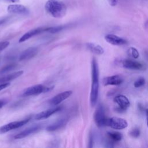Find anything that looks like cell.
Returning a JSON list of instances; mask_svg holds the SVG:
<instances>
[{
	"mask_svg": "<svg viewBox=\"0 0 148 148\" xmlns=\"http://www.w3.org/2000/svg\"><path fill=\"white\" fill-rule=\"evenodd\" d=\"M106 125L109 126L114 130H123L127 127L128 123L124 119L113 117L111 118H108Z\"/></svg>",
	"mask_w": 148,
	"mask_h": 148,
	"instance_id": "obj_5",
	"label": "cell"
},
{
	"mask_svg": "<svg viewBox=\"0 0 148 148\" xmlns=\"http://www.w3.org/2000/svg\"><path fill=\"white\" fill-rule=\"evenodd\" d=\"M107 136L109 139V143L119 142L123 138L122 134L117 131H109L107 132Z\"/></svg>",
	"mask_w": 148,
	"mask_h": 148,
	"instance_id": "obj_20",
	"label": "cell"
},
{
	"mask_svg": "<svg viewBox=\"0 0 148 148\" xmlns=\"http://www.w3.org/2000/svg\"><path fill=\"white\" fill-rule=\"evenodd\" d=\"M38 52V48L35 47H29L25 50H24L19 56V60L25 61L28 60L32 57H35Z\"/></svg>",
	"mask_w": 148,
	"mask_h": 148,
	"instance_id": "obj_12",
	"label": "cell"
},
{
	"mask_svg": "<svg viewBox=\"0 0 148 148\" xmlns=\"http://www.w3.org/2000/svg\"><path fill=\"white\" fill-rule=\"evenodd\" d=\"M7 103V101L2 99H0V109H1L6 103Z\"/></svg>",
	"mask_w": 148,
	"mask_h": 148,
	"instance_id": "obj_29",
	"label": "cell"
},
{
	"mask_svg": "<svg viewBox=\"0 0 148 148\" xmlns=\"http://www.w3.org/2000/svg\"><path fill=\"white\" fill-rule=\"evenodd\" d=\"M122 65L125 68L132 70H143L145 68L143 64L129 59L124 60L122 61Z\"/></svg>",
	"mask_w": 148,
	"mask_h": 148,
	"instance_id": "obj_9",
	"label": "cell"
},
{
	"mask_svg": "<svg viewBox=\"0 0 148 148\" xmlns=\"http://www.w3.org/2000/svg\"><path fill=\"white\" fill-rule=\"evenodd\" d=\"M66 123V119L65 118L60 119L58 120H57V121H56L55 123H54L52 124H50V125L47 126L46 128V130L47 131H56L61 128H62L64 125H65V124Z\"/></svg>",
	"mask_w": 148,
	"mask_h": 148,
	"instance_id": "obj_18",
	"label": "cell"
},
{
	"mask_svg": "<svg viewBox=\"0 0 148 148\" xmlns=\"http://www.w3.org/2000/svg\"><path fill=\"white\" fill-rule=\"evenodd\" d=\"M7 10L9 13L19 14H28L29 12L27 7L20 4L9 5Z\"/></svg>",
	"mask_w": 148,
	"mask_h": 148,
	"instance_id": "obj_10",
	"label": "cell"
},
{
	"mask_svg": "<svg viewBox=\"0 0 148 148\" xmlns=\"http://www.w3.org/2000/svg\"><path fill=\"white\" fill-rule=\"evenodd\" d=\"M108 1L111 6H115L117 4L119 0H108Z\"/></svg>",
	"mask_w": 148,
	"mask_h": 148,
	"instance_id": "obj_28",
	"label": "cell"
},
{
	"mask_svg": "<svg viewBox=\"0 0 148 148\" xmlns=\"http://www.w3.org/2000/svg\"><path fill=\"white\" fill-rule=\"evenodd\" d=\"M146 120H147V125L148 128V109L146 110Z\"/></svg>",
	"mask_w": 148,
	"mask_h": 148,
	"instance_id": "obj_30",
	"label": "cell"
},
{
	"mask_svg": "<svg viewBox=\"0 0 148 148\" xmlns=\"http://www.w3.org/2000/svg\"><path fill=\"white\" fill-rule=\"evenodd\" d=\"M130 134L133 138H138L140 135V130L138 128H134L130 131Z\"/></svg>",
	"mask_w": 148,
	"mask_h": 148,
	"instance_id": "obj_25",
	"label": "cell"
},
{
	"mask_svg": "<svg viewBox=\"0 0 148 148\" xmlns=\"http://www.w3.org/2000/svg\"><path fill=\"white\" fill-rule=\"evenodd\" d=\"M108 118L105 116V109L102 105H99L94 114V120L98 127H102L106 125Z\"/></svg>",
	"mask_w": 148,
	"mask_h": 148,
	"instance_id": "obj_4",
	"label": "cell"
},
{
	"mask_svg": "<svg viewBox=\"0 0 148 148\" xmlns=\"http://www.w3.org/2000/svg\"><path fill=\"white\" fill-rule=\"evenodd\" d=\"M127 53L128 54V56H130V57L136 59L139 57V53L138 51V50L134 47H130L128 51H127Z\"/></svg>",
	"mask_w": 148,
	"mask_h": 148,
	"instance_id": "obj_22",
	"label": "cell"
},
{
	"mask_svg": "<svg viewBox=\"0 0 148 148\" xmlns=\"http://www.w3.org/2000/svg\"><path fill=\"white\" fill-rule=\"evenodd\" d=\"M29 121V119H27L23 120L17 121H13L6 124L2 127H0V133L3 134L7 132H9L12 130L20 128L25 124H27Z\"/></svg>",
	"mask_w": 148,
	"mask_h": 148,
	"instance_id": "obj_7",
	"label": "cell"
},
{
	"mask_svg": "<svg viewBox=\"0 0 148 148\" xmlns=\"http://www.w3.org/2000/svg\"><path fill=\"white\" fill-rule=\"evenodd\" d=\"M5 1H9L10 2H17L19 1V0H5Z\"/></svg>",
	"mask_w": 148,
	"mask_h": 148,
	"instance_id": "obj_31",
	"label": "cell"
},
{
	"mask_svg": "<svg viewBox=\"0 0 148 148\" xmlns=\"http://www.w3.org/2000/svg\"><path fill=\"white\" fill-rule=\"evenodd\" d=\"M92 83L90 93V103L92 106H94L97 102L99 93V69L98 63L95 58H93L91 62Z\"/></svg>",
	"mask_w": 148,
	"mask_h": 148,
	"instance_id": "obj_1",
	"label": "cell"
},
{
	"mask_svg": "<svg viewBox=\"0 0 148 148\" xmlns=\"http://www.w3.org/2000/svg\"><path fill=\"white\" fill-rule=\"evenodd\" d=\"M60 110H61V107H60V106L56 107V108H51V109H49L46 110L45 111H42V112L36 114L35 116L34 119L35 120L45 119H47V118L49 117L51 115L54 114L55 113L60 111Z\"/></svg>",
	"mask_w": 148,
	"mask_h": 148,
	"instance_id": "obj_15",
	"label": "cell"
},
{
	"mask_svg": "<svg viewBox=\"0 0 148 148\" xmlns=\"http://www.w3.org/2000/svg\"><path fill=\"white\" fill-rule=\"evenodd\" d=\"M45 9L52 17L59 18L65 15L66 6L60 0H49L45 4Z\"/></svg>",
	"mask_w": 148,
	"mask_h": 148,
	"instance_id": "obj_2",
	"label": "cell"
},
{
	"mask_svg": "<svg viewBox=\"0 0 148 148\" xmlns=\"http://www.w3.org/2000/svg\"><path fill=\"white\" fill-rule=\"evenodd\" d=\"M23 73V71H19L17 72H13L12 73L5 75L0 77V84L8 83L11 80H13L19 76H20Z\"/></svg>",
	"mask_w": 148,
	"mask_h": 148,
	"instance_id": "obj_17",
	"label": "cell"
},
{
	"mask_svg": "<svg viewBox=\"0 0 148 148\" xmlns=\"http://www.w3.org/2000/svg\"><path fill=\"white\" fill-rule=\"evenodd\" d=\"M87 47L91 52L95 54L101 55L104 53V49L103 47L98 44L94 43H87Z\"/></svg>",
	"mask_w": 148,
	"mask_h": 148,
	"instance_id": "obj_19",
	"label": "cell"
},
{
	"mask_svg": "<svg viewBox=\"0 0 148 148\" xmlns=\"http://www.w3.org/2000/svg\"><path fill=\"white\" fill-rule=\"evenodd\" d=\"M105 39L109 43L113 45H123L127 43L126 40L113 34H108L105 36Z\"/></svg>",
	"mask_w": 148,
	"mask_h": 148,
	"instance_id": "obj_13",
	"label": "cell"
},
{
	"mask_svg": "<svg viewBox=\"0 0 148 148\" xmlns=\"http://www.w3.org/2000/svg\"><path fill=\"white\" fill-rule=\"evenodd\" d=\"M9 85H10V83L9 82L0 84V91H1L2 90H3V89H4L6 87H8Z\"/></svg>",
	"mask_w": 148,
	"mask_h": 148,
	"instance_id": "obj_27",
	"label": "cell"
},
{
	"mask_svg": "<svg viewBox=\"0 0 148 148\" xmlns=\"http://www.w3.org/2000/svg\"><path fill=\"white\" fill-rule=\"evenodd\" d=\"M123 82L124 78L120 75H116L104 77L102 81L104 86H117L121 84Z\"/></svg>",
	"mask_w": 148,
	"mask_h": 148,
	"instance_id": "obj_8",
	"label": "cell"
},
{
	"mask_svg": "<svg viewBox=\"0 0 148 148\" xmlns=\"http://www.w3.org/2000/svg\"><path fill=\"white\" fill-rule=\"evenodd\" d=\"M53 89V87H46L42 84H36L26 88L23 92V96L28 97L46 92Z\"/></svg>",
	"mask_w": 148,
	"mask_h": 148,
	"instance_id": "obj_3",
	"label": "cell"
},
{
	"mask_svg": "<svg viewBox=\"0 0 148 148\" xmlns=\"http://www.w3.org/2000/svg\"><path fill=\"white\" fill-rule=\"evenodd\" d=\"M72 94V91H65L62 92L55 95L54 97H53L49 101V103L52 106L57 105L60 103L64 101L65 99H67Z\"/></svg>",
	"mask_w": 148,
	"mask_h": 148,
	"instance_id": "obj_11",
	"label": "cell"
},
{
	"mask_svg": "<svg viewBox=\"0 0 148 148\" xmlns=\"http://www.w3.org/2000/svg\"><path fill=\"white\" fill-rule=\"evenodd\" d=\"M40 128H41V126L39 125L32 126L30 128H28L20 132V133L17 134V135H16L14 136V139H17L24 138L25 137L29 136V135H31L34 133L37 132L38 131H39L40 130Z\"/></svg>",
	"mask_w": 148,
	"mask_h": 148,
	"instance_id": "obj_14",
	"label": "cell"
},
{
	"mask_svg": "<svg viewBox=\"0 0 148 148\" xmlns=\"http://www.w3.org/2000/svg\"><path fill=\"white\" fill-rule=\"evenodd\" d=\"M4 21H5V20H0V25L2 24Z\"/></svg>",
	"mask_w": 148,
	"mask_h": 148,
	"instance_id": "obj_32",
	"label": "cell"
},
{
	"mask_svg": "<svg viewBox=\"0 0 148 148\" xmlns=\"http://www.w3.org/2000/svg\"><path fill=\"white\" fill-rule=\"evenodd\" d=\"M114 102L118 106L116 108V111L119 113H123L128 109L130 105V102L127 97L123 95H118L114 98Z\"/></svg>",
	"mask_w": 148,
	"mask_h": 148,
	"instance_id": "obj_6",
	"label": "cell"
},
{
	"mask_svg": "<svg viewBox=\"0 0 148 148\" xmlns=\"http://www.w3.org/2000/svg\"><path fill=\"white\" fill-rule=\"evenodd\" d=\"M45 32V27L44 28H38L36 29H31L29 31H28L27 33L24 34L19 39L18 42L20 43L21 42H23L28 39H29V38H32V36L36 35L38 34H41L42 32Z\"/></svg>",
	"mask_w": 148,
	"mask_h": 148,
	"instance_id": "obj_16",
	"label": "cell"
},
{
	"mask_svg": "<svg viewBox=\"0 0 148 148\" xmlns=\"http://www.w3.org/2000/svg\"><path fill=\"white\" fill-rule=\"evenodd\" d=\"M145 83V79L142 77H140L135 80V82L134 83V86L136 88H139L143 86Z\"/></svg>",
	"mask_w": 148,
	"mask_h": 148,
	"instance_id": "obj_24",
	"label": "cell"
},
{
	"mask_svg": "<svg viewBox=\"0 0 148 148\" xmlns=\"http://www.w3.org/2000/svg\"><path fill=\"white\" fill-rule=\"evenodd\" d=\"M10 43L8 41H3L0 42V51H2L5 49H6L9 45Z\"/></svg>",
	"mask_w": 148,
	"mask_h": 148,
	"instance_id": "obj_26",
	"label": "cell"
},
{
	"mask_svg": "<svg viewBox=\"0 0 148 148\" xmlns=\"http://www.w3.org/2000/svg\"><path fill=\"white\" fill-rule=\"evenodd\" d=\"M62 26H57V27H45V32H49L51 34L57 33L60 32L63 29Z\"/></svg>",
	"mask_w": 148,
	"mask_h": 148,
	"instance_id": "obj_21",
	"label": "cell"
},
{
	"mask_svg": "<svg viewBox=\"0 0 148 148\" xmlns=\"http://www.w3.org/2000/svg\"><path fill=\"white\" fill-rule=\"evenodd\" d=\"M17 66V64H9L6 65L5 66H4L3 68H2L1 71H0V73L2 74V73H5L7 72H9L11 70L14 69Z\"/></svg>",
	"mask_w": 148,
	"mask_h": 148,
	"instance_id": "obj_23",
	"label": "cell"
}]
</instances>
